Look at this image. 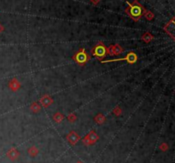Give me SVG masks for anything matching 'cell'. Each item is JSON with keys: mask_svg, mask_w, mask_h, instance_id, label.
I'll return each instance as SVG.
<instances>
[{"mask_svg": "<svg viewBox=\"0 0 175 163\" xmlns=\"http://www.w3.org/2000/svg\"><path fill=\"white\" fill-rule=\"evenodd\" d=\"M92 54L96 57H98L99 59H102V57H104L106 56V54H107V49L102 44H99L93 49Z\"/></svg>", "mask_w": 175, "mask_h": 163, "instance_id": "cell-1", "label": "cell"}, {"mask_svg": "<svg viewBox=\"0 0 175 163\" xmlns=\"http://www.w3.org/2000/svg\"><path fill=\"white\" fill-rule=\"evenodd\" d=\"M142 11H143L142 7L140 5H138L135 3L132 5H130V8L128 10L129 15L134 19H138L142 15Z\"/></svg>", "mask_w": 175, "mask_h": 163, "instance_id": "cell-2", "label": "cell"}, {"mask_svg": "<svg viewBox=\"0 0 175 163\" xmlns=\"http://www.w3.org/2000/svg\"><path fill=\"white\" fill-rule=\"evenodd\" d=\"M164 30L175 41V16L167 23V25L164 28Z\"/></svg>", "mask_w": 175, "mask_h": 163, "instance_id": "cell-3", "label": "cell"}, {"mask_svg": "<svg viewBox=\"0 0 175 163\" xmlns=\"http://www.w3.org/2000/svg\"><path fill=\"white\" fill-rule=\"evenodd\" d=\"M137 55L133 52L129 53L127 57H124V58H118V59H113V60H106V61H101L102 63H106V62H112V61H123V60H126L129 63H134L137 61Z\"/></svg>", "mask_w": 175, "mask_h": 163, "instance_id": "cell-4", "label": "cell"}, {"mask_svg": "<svg viewBox=\"0 0 175 163\" xmlns=\"http://www.w3.org/2000/svg\"><path fill=\"white\" fill-rule=\"evenodd\" d=\"M73 58L76 61L77 63H79V64H84L85 62L87 61V55L86 54L85 50L83 49L80 51H79L78 53H76Z\"/></svg>", "mask_w": 175, "mask_h": 163, "instance_id": "cell-5", "label": "cell"}, {"mask_svg": "<svg viewBox=\"0 0 175 163\" xmlns=\"http://www.w3.org/2000/svg\"><path fill=\"white\" fill-rule=\"evenodd\" d=\"M3 31V26H2V25L0 24V33H1V32H2Z\"/></svg>", "mask_w": 175, "mask_h": 163, "instance_id": "cell-6", "label": "cell"}]
</instances>
